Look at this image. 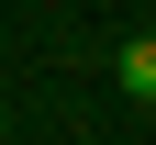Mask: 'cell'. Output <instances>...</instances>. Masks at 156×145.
Instances as JSON below:
<instances>
[{
  "instance_id": "1",
  "label": "cell",
  "mask_w": 156,
  "mask_h": 145,
  "mask_svg": "<svg viewBox=\"0 0 156 145\" xmlns=\"http://www.w3.org/2000/svg\"><path fill=\"white\" fill-rule=\"evenodd\" d=\"M112 89H123L134 112H156V34H123V45H112Z\"/></svg>"
}]
</instances>
